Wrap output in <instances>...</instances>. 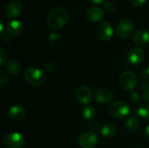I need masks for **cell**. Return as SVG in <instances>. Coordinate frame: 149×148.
<instances>
[{
  "mask_svg": "<svg viewBox=\"0 0 149 148\" xmlns=\"http://www.w3.org/2000/svg\"><path fill=\"white\" fill-rule=\"evenodd\" d=\"M137 113L142 119L149 120V105H141L138 108Z\"/></svg>",
  "mask_w": 149,
  "mask_h": 148,
  "instance_id": "22",
  "label": "cell"
},
{
  "mask_svg": "<svg viewBox=\"0 0 149 148\" xmlns=\"http://www.w3.org/2000/svg\"><path fill=\"white\" fill-rule=\"evenodd\" d=\"M95 100L100 104H105L110 102L113 98V93L111 90L107 88H100L96 91L94 94Z\"/></svg>",
  "mask_w": 149,
  "mask_h": 148,
  "instance_id": "13",
  "label": "cell"
},
{
  "mask_svg": "<svg viewBox=\"0 0 149 148\" xmlns=\"http://www.w3.org/2000/svg\"><path fill=\"white\" fill-rule=\"evenodd\" d=\"M77 100L84 106H87L92 99V90L87 85H81L76 92Z\"/></svg>",
  "mask_w": 149,
  "mask_h": 148,
  "instance_id": "11",
  "label": "cell"
},
{
  "mask_svg": "<svg viewBox=\"0 0 149 148\" xmlns=\"http://www.w3.org/2000/svg\"><path fill=\"white\" fill-rule=\"evenodd\" d=\"M26 115L25 109L21 106H13L9 109L8 112V117L11 121L18 122L24 119Z\"/></svg>",
  "mask_w": 149,
  "mask_h": 148,
  "instance_id": "12",
  "label": "cell"
},
{
  "mask_svg": "<svg viewBox=\"0 0 149 148\" xmlns=\"http://www.w3.org/2000/svg\"><path fill=\"white\" fill-rule=\"evenodd\" d=\"M24 29V25L22 24V22H20L19 20H11L10 22L7 23L6 24V31L10 35L12 36H17L19 35Z\"/></svg>",
  "mask_w": 149,
  "mask_h": 148,
  "instance_id": "16",
  "label": "cell"
},
{
  "mask_svg": "<svg viewBox=\"0 0 149 148\" xmlns=\"http://www.w3.org/2000/svg\"><path fill=\"white\" fill-rule=\"evenodd\" d=\"M134 42L138 45H146L149 43V31L141 29L134 34Z\"/></svg>",
  "mask_w": 149,
  "mask_h": 148,
  "instance_id": "15",
  "label": "cell"
},
{
  "mask_svg": "<svg viewBox=\"0 0 149 148\" xmlns=\"http://www.w3.org/2000/svg\"><path fill=\"white\" fill-rule=\"evenodd\" d=\"M0 81H1V86H4L8 82V76L5 73L4 71H0Z\"/></svg>",
  "mask_w": 149,
  "mask_h": 148,
  "instance_id": "25",
  "label": "cell"
},
{
  "mask_svg": "<svg viewBox=\"0 0 149 148\" xmlns=\"http://www.w3.org/2000/svg\"><path fill=\"white\" fill-rule=\"evenodd\" d=\"M60 39V35L58 33L56 32H52L48 36V40L52 43V44H55L58 43Z\"/></svg>",
  "mask_w": 149,
  "mask_h": 148,
  "instance_id": "23",
  "label": "cell"
},
{
  "mask_svg": "<svg viewBox=\"0 0 149 148\" xmlns=\"http://www.w3.org/2000/svg\"><path fill=\"white\" fill-rule=\"evenodd\" d=\"M140 124L136 118L131 117L125 121V127L130 133H135L139 129Z\"/></svg>",
  "mask_w": 149,
  "mask_h": 148,
  "instance_id": "20",
  "label": "cell"
},
{
  "mask_svg": "<svg viewBox=\"0 0 149 148\" xmlns=\"http://www.w3.org/2000/svg\"><path fill=\"white\" fill-rule=\"evenodd\" d=\"M23 10V5L20 2L18 1H11L10 2L4 10L5 16L12 20H15V18L18 17Z\"/></svg>",
  "mask_w": 149,
  "mask_h": 148,
  "instance_id": "9",
  "label": "cell"
},
{
  "mask_svg": "<svg viewBox=\"0 0 149 148\" xmlns=\"http://www.w3.org/2000/svg\"><path fill=\"white\" fill-rule=\"evenodd\" d=\"M69 19V13L65 8H55L50 11L47 16V25L52 30H59L63 28Z\"/></svg>",
  "mask_w": 149,
  "mask_h": 148,
  "instance_id": "1",
  "label": "cell"
},
{
  "mask_svg": "<svg viewBox=\"0 0 149 148\" xmlns=\"http://www.w3.org/2000/svg\"><path fill=\"white\" fill-rule=\"evenodd\" d=\"M78 143L82 148H94L99 144V138L94 133L86 132L79 136Z\"/></svg>",
  "mask_w": 149,
  "mask_h": 148,
  "instance_id": "6",
  "label": "cell"
},
{
  "mask_svg": "<svg viewBox=\"0 0 149 148\" xmlns=\"http://www.w3.org/2000/svg\"><path fill=\"white\" fill-rule=\"evenodd\" d=\"M145 58V52L140 47H133L127 52V59L133 65H140Z\"/></svg>",
  "mask_w": 149,
  "mask_h": 148,
  "instance_id": "10",
  "label": "cell"
},
{
  "mask_svg": "<svg viewBox=\"0 0 149 148\" xmlns=\"http://www.w3.org/2000/svg\"><path fill=\"white\" fill-rule=\"evenodd\" d=\"M143 99L145 101L149 102V91H145L143 93Z\"/></svg>",
  "mask_w": 149,
  "mask_h": 148,
  "instance_id": "30",
  "label": "cell"
},
{
  "mask_svg": "<svg viewBox=\"0 0 149 148\" xmlns=\"http://www.w3.org/2000/svg\"><path fill=\"white\" fill-rule=\"evenodd\" d=\"M82 116L86 120L92 121L96 117V111L93 106L89 105L85 106L82 109Z\"/></svg>",
  "mask_w": 149,
  "mask_h": 148,
  "instance_id": "19",
  "label": "cell"
},
{
  "mask_svg": "<svg viewBox=\"0 0 149 148\" xmlns=\"http://www.w3.org/2000/svg\"><path fill=\"white\" fill-rule=\"evenodd\" d=\"M145 133H146V136L149 139V125L146 127V130H145Z\"/></svg>",
  "mask_w": 149,
  "mask_h": 148,
  "instance_id": "32",
  "label": "cell"
},
{
  "mask_svg": "<svg viewBox=\"0 0 149 148\" xmlns=\"http://www.w3.org/2000/svg\"><path fill=\"white\" fill-rule=\"evenodd\" d=\"M92 3H95V4H101V3H105V0H91Z\"/></svg>",
  "mask_w": 149,
  "mask_h": 148,
  "instance_id": "31",
  "label": "cell"
},
{
  "mask_svg": "<svg viewBox=\"0 0 149 148\" xmlns=\"http://www.w3.org/2000/svg\"><path fill=\"white\" fill-rule=\"evenodd\" d=\"M86 17L92 23H97L104 17V11L99 7H91L86 11Z\"/></svg>",
  "mask_w": 149,
  "mask_h": 148,
  "instance_id": "14",
  "label": "cell"
},
{
  "mask_svg": "<svg viewBox=\"0 0 149 148\" xmlns=\"http://www.w3.org/2000/svg\"><path fill=\"white\" fill-rule=\"evenodd\" d=\"M24 79L32 86H39L44 84L45 80V75L40 69L31 67L24 72Z\"/></svg>",
  "mask_w": 149,
  "mask_h": 148,
  "instance_id": "2",
  "label": "cell"
},
{
  "mask_svg": "<svg viewBox=\"0 0 149 148\" xmlns=\"http://www.w3.org/2000/svg\"><path fill=\"white\" fill-rule=\"evenodd\" d=\"M3 143L9 148H22L24 145V138L21 133L12 132L4 135Z\"/></svg>",
  "mask_w": 149,
  "mask_h": 148,
  "instance_id": "4",
  "label": "cell"
},
{
  "mask_svg": "<svg viewBox=\"0 0 149 148\" xmlns=\"http://www.w3.org/2000/svg\"><path fill=\"white\" fill-rule=\"evenodd\" d=\"M104 7H105V10H106L107 12H109V13H113V12H114L115 10H116L114 3H112V2H105Z\"/></svg>",
  "mask_w": 149,
  "mask_h": 148,
  "instance_id": "24",
  "label": "cell"
},
{
  "mask_svg": "<svg viewBox=\"0 0 149 148\" xmlns=\"http://www.w3.org/2000/svg\"><path fill=\"white\" fill-rule=\"evenodd\" d=\"M0 60H1V64H0L1 66L4 65V64H5V62L7 60V56H6L5 52L3 51V49L0 50Z\"/></svg>",
  "mask_w": 149,
  "mask_h": 148,
  "instance_id": "28",
  "label": "cell"
},
{
  "mask_svg": "<svg viewBox=\"0 0 149 148\" xmlns=\"http://www.w3.org/2000/svg\"><path fill=\"white\" fill-rule=\"evenodd\" d=\"M96 33L98 38L105 42L110 41L113 38V28L109 22L104 21L100 23L96 28Z\"/></svg>",
  "mask_w": 149,
  "mask_h": 148,
  "instance_id": "5",
  "label": "cell"
},
{
  "mask_svg": "<svg viewBox=\"0 0 149 148\" xmlns=\"http://www.w3.org/2000/svg\"><path fill=\"white\" fill-rule=\"evenodd\" d=\"M130 99L134 103H138L140 101V95L137 92L135 91H132L130 93Z\"/></svg>",
  "mask_w": 149,
  "mask_h": 148,
  "instance_id": "26",
  "label": "cell"
},
{
  "mask_svg": "<svg viewBox=\"0 0 149 148\" xmlns=\"http://www.w3.org/2000/svg\"><path fill=\"white\" fill-rule=\"evenodd\" d=\"M146 2H147V0H130L131 4H132L133 6H134V7L142 6Z\"/></svg>",
  "mask_w": 149,
  "mask_h": 148,
  "instance_id": "27",
  "label": "cell"
},
{
  "mask_svg": "<svg viewBox=\"0 0 149 148\" xmlns=\"http://www.w3.org/2000/svg\"><path fill=\"white\" fill-rule=\"evenodd\" d=\"M120 85L126 90H133L137 85V77L132 72H124L119 78Z\"/></svg>",
  "mask_w": 149,
  "mask_h": 148,
  "instance_id": "8",
  "label": "cell"
},
{
  "mask_svg": "<svg viewBox=\"0 0 149 148\" xmlns=\"http://www.w3.org/2000/svg\"><path fill=\"white\" fill-rule=\"evenodd\" d=\"M117 129L112 124H106L100 129V133L103 137L106 138H112L116 134Z\"/></svg>",
  "mask_w": 149,
  "mask_h": 148,
  "instance_id": "18",
  "label": "cell"
},
{
  "mask_svg": "<svg viewBox=\"0 0 149 148\" xmlns=\"http://www.w3.org/2000/svg\"><path fill=\"white\" fill-rule=\"evenodd\" d=\"M52 68H53V66H52V65L51 63H47V64H45V66H44L45 71H46V72H52Z\"/></svg>",
  "mask_w": 149,
  "mask_h": 148,
  "instance_id": "29",
  "label": "cell"
},
{
  "mask_svg": "<svg viewBox=\"0 0 149 148\" xmlns=\"http://www.w3.org/2000/svg\"><path fill=\"white\" fill-rule=\"evenodd\" d=\"M140 85L145 91H149V67L145 68L139 77Z\"/></svg>",
  "mask_w": 149,
  "mask_h": 148,
  "instance_id": "17",
  "label": "cell"
},
{
  "mask_svg": "<svg viewBox=\"0 0 149 148\" xmlns=\"http://www.w3.org/2000/svg\"><path fill=\"white\" fill-rule=\"evenodd\" d=\"M108 112L115 118L124 119L131 113V108L127 103L122 100L112 103L108 107Z\"/></svg>",
  "mask_w": 149,
  "mask_h": 148,
  "instance_id": "3",
  "label": "cell"
},
{
  "mask_svg": "<svg viewBox=\"0 0 149 148\" xmlns=\"http://www.w3.org/2000/svg\"><path fill=\"white\" fill-rule=\"evenodd\" d=\"M134 31V24L129 19L121 20L116 27L117 35L120 38H128L133 35Z\"/></svg>",
  "mask_w": 149,
  "mask_h": 148,
  "instance_id": "7",
  "label": "cell"
},
{
  "mask_svg": "<svg viewBox=\"0 0 149 148\" xmlns=\"http://www.w3.org/2000/svg\"><path fill=\"white\" fill-rule=\"evenodd\" d=\"M5 68H6V71L8 72H10V74L16 75V74L20 72V71H21V65L17 61H16V60H10V61H9L6 64Z\"/></svg>",
  "mask_w": 149,
  "mask_h": 148,
  "instance_id": "21",
  "label": "cell"
}]
</instances>
